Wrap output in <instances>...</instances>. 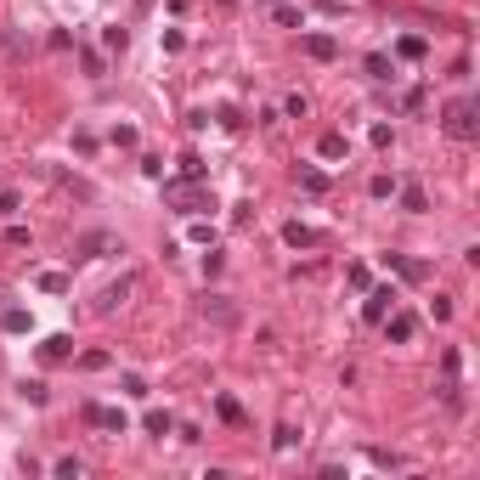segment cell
Instances as JSON below:
<instances>
[{"label": "cell", "instance_id": "30", "mask_svg": "<svg viewBox=\"0 0 480 480\" xmlns=\"http://www.w3.org/2000/svg\"><path fill=\"white\" fill-rule=\"evenodd\" d=\"M294 441H300V435H294V424H283V429H277V435H271V447H277V452H288V447H294Z\"/></svg>", "mask_w": 480, "mask_h": 480}, {"label": "cell", "instance_id": "1", "mask_svg": "<svg viewBox=\"0 0 480 480\" xmlns=\"http://www.w3.org/2000/svg\"><path fill=\"white\" fill-rule=\"evenodd\" d=\"M475 113H480L475 96L452 102V108H447V136H452V142H475V136H480V119H475Z\"/></svg>", "mask_w": 480, "mask_h": 480}, {"label": "cell", "instance_id": "31", "mask_svg": "<svg viewBox=\"0 0 480 480\" xmlns=\"http://www.w3.org/2000/svg\"><path fill=\"white\" fill-rule=\"evenodd\" d=\"M367 458H373V464H379V469H401V458H396V452H385V447H373V452H367Z\"/></svg>", "mask_w": 480, "mask_h": 480}, {"label": "cell", "instance_id": "4", "mask_svg": "<svg viewBox=\"0 0 480 480\" xmlns=\"http://www.w3.org/2000/svg\"><path fill=\"white\" fill-rule=\"evenodd\" d=\"M396 300H401L396 288H367V306H362V317H367V322H385L390 311H396Z\"/></svg>", "mask_w": 480, "mask_h": 480}, {"label": "cell", "instance_id": "34", "mask_svg": "<svg viewBox=\"0 0 480 480\" xmlns=\"http://www.w3.org/2000/svg\"><path fill=\"white\" fill-rule=\"evenodd\" d=\"M266 6H271V0H266Z\"/></svg>", "mask_w": 480, "mask_h": 480}, {"label": "cell", "instance_id": "3", "mask_svg": "<svg viewBox=\"0 0 480 480\" xmlns=\"http://www.w3.org/2000/svg\"><path fill=\"white\" fill-rule=\"evenodd\" d=\"M108 249H125V243L113 238V232H85V238L74 243L68 254H74V260H96V254H108Z\"/></svg>", "mask_w": 480, "mask_h": 480}, {"label": "cell", "instance_id": "2", "mask_svg": "<svg viewBox=\"0 0 480 480\" xmlns=\"http://www.w3.org/2000/svg\"><path fill=\"white\" fill-rule=\"evenodd\" d=\"M164 198H169V204H175L181 215H198V209H215V198H209V192H204L198 181H169V187H164Z\"/></svg>", "mask_w": 480, "mask_h": 480}, {"label": "cell", "instance_id": "10", "mask_svg": "<svg viewBox=\"0 0 480 480\" xmlns=\"http://www.w3.org/2000/svg\"><path fill=\"white\" fill-rule=\"evenodd\" d=\"M306 57L333 63V57H339V40H333V34H306Z\"/></svg>", "mask_w": 480, "mask_h": 480}, {"label": "cell", "instance_id": "20", "mask_svg": "<svg viewBox=\"0 0 480 480\" xmlns=\"http://www.w3.org/2000/svg\"><path fill=\"white\" fill-rule=\"evenodd\" d=\"M300 187H306V192H328V187H333V181H328V175H322V169H300Z\"/></svg>", "mask_w": 480, "mask_h": 480}, {"label": "cell", "instance_id": "33", "mask_svg": "<svg viewBox=\"0 0 480 480\" xmlns=\"http://www.w3.org/2000/svg\"><path fill=\"white\" fill-rule=\"evenodd\" d=\"M0 215H17V192H0Z\"/></svg>", "mask_w": 480, "mask_h": 480}, {"label": "cell", "instance_id": "28", "mask_svg": "<svg viewBox=\"0 0 480 480\" xmlns=\"http://www.w3.org/2000/svg\"><path fill=\"white\" fill-rule=\"evenodd\" d=\"M113 147H136V125H113Z\"/></svg>", "mask_w": 480, "mask_h": 480}, {"label": "cell", "instance_id": "8", "mask_svg": "<svg viewBox=\"0 0 480 480\" xmlns=\"http://www.w3.org/2000/svg\"><path fill=\"white\" fill-rule=\"evenodd\" d=\"M385 266H390V271H401L407 283H424V277H429V266H424V260H407V254H385Z\"/></svg>", "mask_w": 480, "mask_h": 480}, {"label": "cell", "instance_id": "19", "mask_svg": "<svg viewBox=\"0 0 480 480\" xmlns=\"http://www.w3.org/2000/svg\"><path fill=\"white\" fill-rule=\"evenodd\" d=\"M40 294H68V277L63 271H40Z\"/></svg>", "mask_w": 480, "mask_h": 480}, {"label": "cell", "instance_id": "12", "mask_svg": "<svg viewBox=\"0 0 480 480\" xmlns=\"http://www.w3.org/2000/svg\"><path fill=\"white\" fill-rule=\"evenodd\" d=\"M317 153H322V159H328V164H333V159H345V153H350V142H345L339 130H328V136H322V142H317Z\"/></svg>", "mask_w": 480, "mask_h": 480}, {"label": "cell", "instance_id": "23", "mask_svg": "<svg viewBox=\"0 0 480 480\" xmlns=\"http://www.w3.org/2000/svg\"><path fill=\"white\" fill-rule=\"evenodd\" d=\"M51 475H57V480H80V458H57Z\"/></svg>", "mask_w": 480, "mask_h": 480}, {"label": "cell", "instance_id": "6", "mask_svg": "<svg viewBox=\"0 0 480 480\" xmlns=\"http://www.w3.org/2000/svg\"><path fill=\"white\" fill-rule=\"evenodd\" d=\"M204 317L221 322V328H232V322H238V306H232L226 294H209V300H204Z\"/></svg>", "mask_w": 480, "mask_h": 480}, {"label": "cell", "instance_id": "22", "mask_svg": "<svg viewBox=\"0 0 480 480\" xmlns=\"http://www.w3.org/2000/svg\"><path fill=\"white\" fill-rule=\"evenodd\" d=\"M169 429H175V418H169V412H147V435H169Z\"/></svg>", "mask_w": 480, "mask_h": 480}, {"label": "cell", "instance_id": "9", "mask_svg": "<svg viewBox=\"0 0 480 480\" xmlns=\"http://www.w3.org/2000/svg\"><path fill=\"white\" fill-rule=\"evenodd\" d=\"M385 333H390L396 345H407V339L418 333V317H407V311H390V317H385Z\"/></svg>", "mask_w": 480, "mask_h": 480}, {"label": "cell", "instance_id": "32", "mask_svg": "<svg viewBox=\"0 0 480 480\" xmlns=\"http://www.w3.org/2000/svg\"><path fill=\"white\" fill-rule=\"evenodd\" d=\"M187 238H192V243H209L215 232H209V221H192V226H187Z\"/></svg>", "mask_w": 480, "mask_h": 480}, {"label": "cell", "instance_id": "25", "mask_svg": "<svg viewBox=\"0 0 480 480\" xmlns=\"http://www.w3.org/2000/svg\"><path fill=\"white\" fill-rule=\"evenodd\" d=\"M80 367H85V373H102V367H108V350H85Z\"/></svg>", "mask_w": 480, "mask_h": 480}, {"label": "cell", "instance_id": "7", "mask_svg": "<svg viewBox=\"0 0 480 480\" xmlns=\"http://www.w3.org/2000/svg\"><path fill=\"white\" fill-rule=\"evenodd\" d=\"M130 288H136V277H119V283H108V288H102V300H96V311H119Z\"/></svg>", "mask_w": 480, "mask_h": 480}, {"label": "cell", "instance_id": "18", "mask_svg": "<svg viewBox=\"0 0 480 480\" xmlns=\"http://www.w3.org/2000/svg\"><path fill=\"white\" fill-rule=\"evenodd\" d=\"M271 17H277L283 28H306V23H300V11H294V6H283V0H271Z\"/></svg>", "mask_w": 480, "mask_h": 480}, {"label": "cell", "instance_id": "27", "mask_svg": "<svg viewBox=\"0 0 480 480\" xmlns=\"http://www.w3.org/2000/svg\"><path fill=\"white\" fill-rule=\"evenodd\" d=\"M283 113H288V119H306V113H311V108H306V96H300V90H294V96H288V102H283Z\"/></svg>", "mask_w": 480, "mask_h": 480}, {"label": "cell", "instance_id": "13", "mask_svg": "<svg viewBox=\"0 0 480 480\" xmlns=\"http://www.w3.org/2000/svg\"><path fill=\"white\" fill-rule=\"evenodd\" d=\"M283 243H288V249H311L317 232H311V226H300V221H288V226H283Z\"/></svg>", "mask_w": 480, "mask_h": 480}, {"label": "cell", "instance_id": "15", "mask_svg": "<svg viewBox=\"0 0 480 480\" xmlns=\"http://www.w3.org/2000/svg\"><path fill=\"white\" fill-rule=\"evenodd\" d=\"M424 51H429V46H424L418 34H401L396 40V57H407V63H424Z\"/></svg>", "mask_w": 480, "mask_h": 480}, {"label": "cell", "instance_id": "21", "mask_svg": "<svg viewBox=\"0 0 480 480\" xmlns=\"http://www.w3.org/2000/svg\"><path fill=\"white\" fill-rule=\"evenodd\" d=\"M17 396L34 401V407H46V385H40V379H23V385H17Z\"/></svg>", "mask_w": 480, "mask_h": 480}, {"label": "cell", "instance_id": "26", "mask_svg": "<svg viewBox=\"0 0 480 480\" xmlns=\"http://www.w3.org/2000/svg\"><path fill=\"white\" fill-rule=\"evenodd\" d=\"M181 175H187V181H204V159H198V153H187V159H181Z\"/></svg>", "mask_w": 480, "mask_h": 480}, {"label": "cell", "instance_id": "17", "mask_svg": "<svg viewBox=\"0 0 480 480\" xmlns=\"http://www.w3.org/2000/svg\"><path fill=\"white\" fill-rule=\"evenodd\" d=\"M362 68H367V80H390V74H396V68H390V57H385V51H373V57H367V63H362Z\"/></svg>", "mask_w": 480, "mask_h": 480}, {"label": "cell", "instance_id": "14", "mask_svg": "<svg viewBox=\"0 0 480 480\" xmlns=\"http://www.w3.org/2000/svg\"><path fill=\"white\" fill-rule=\"evenodd\" d=\"M0 328H6V333H28V328H34V317H28L23 306H11V311H0Z\"/></svg>", "mask_w": 480, "mask_h": 480}, {"label": "cell", "instance_id": "16", "mask_svg": "<svg viewBox=\"0 0 480 480\" xmlns=\"http://www.w3.org/2000/svg\"><path fill=\"white\" fill-rule=\"evenodd\" d=\"M401 209H407V215H424V209H429L424 187H401Z\"/></svg>", "mask_w": 480, "mask_h": 480}, {"label": "cell", "instance_id": "29", "mask_svg": "<svg viewBox=\"0 0 480 480\" xmlns=\"http://www.w3.org/2000/svg\"><path fill=\"white\" fill-rule=\"evenodd\" d=\"M367 192H373V198H390V192H396V181H390V175H373V181H367Z\"/></svg>", "mask_w": 480, "mask_h": 480}, {"label": "cell", "instance_id": "24", "mask_svg": "<svg viewBox=\"0 0 480 480\" xmlns=\"http://www.w3.org/2000/svg\"><path fill=\"white\" fill-rule=\"evenodd\" d=\"M215 412H221L226 424H243V407H238V401H232V396H221V401H215Z\"/></svg>", "mask_w": 480, "mask_h": 480}, {"label": "cell", "instance_id": "5", "mask_svg": "<svg viewBox=\"0 0 480 480\" xmlns=\"http://www.w3.org/2000/svg\"><path fill=\"white\" fill-rule=\"evenodd\" d=\"M85 424H96V429H113V435H125V412H119V407H96V401H90V407H85Z\"/></svg>", "mask_w": 480, "mask_h": 480}, {"label": "cell", "instance_id": "11", "mask_svg": "<svg viewBox=\"0 0 480 480\" xmlns=\"http://www.w3.org/2000/svg\"><path fill=\"white\" fill-rule=\"evenodd\" d=\"M40 356H46V362H68V356H74V339H68V333H51V339L40 345Z\"/></svg>", "mask_w": 480, "mask_h": 480}]
</instances>
